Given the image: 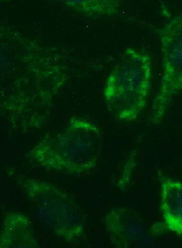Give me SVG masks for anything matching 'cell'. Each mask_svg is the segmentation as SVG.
<instances>
[{
	"mask_svg": "<svg viewBox=\"0 0 182 248\" xmlns=\"http://www.w3.org/2000/svg\"><path fill=\"white\" fill-rule=\"evenodd\" d=\"M100 155L99 132L94 124L73 120L61 133L29 152V160L46 170L80 174L92 170Z\"/></svg>",
	"mask_w": 182,
	"mask_h": 248,
	"instance_id": "1",
	"label": "cell"
},
{
	"mask_svg": "<svg viewBox=\"0 0 182 248\" xmlns=\"http://www.w3.org/2000/svg\"><path fill=\"white\" fill-rule=\"evenodd\" d=\"M152 60L146 52L128 49L108 79V108L124 122L136 120L146 106L152 83Z\"/></svg>",
	"mask_w": 182,
	"mask_h": 248,
	"instance_id": "2",
	"label": "cell"
},
{
	"mask_svg": "<svg viewBox=\"0 0 182 248\" xmlns=\"http://www.w3.org/2000/svg\"><path fill=\"white\" fill-rule=\"evenodd\" d=\"M17 182L33 205L38 218L58 238L67 243L83 238L85 224L82 211L70 196L45 180L21 177Z\"/></svg>",
	"mask_w": 182,
	"mask_h": 248,
	"instance_id": "3",
	"label": "cell"
},
{
	"mask_svg": "<svg viewBox=\"0 0 182 248\" xmlns=\"http://www.w3.org/2000/svg\"><path fill=\"white\" fill-rule=\"evenodd\" d=\"M162 73L153 99L150 123L158 125L182 93V11L168 17L159 31Z\"/></svg>",
	"mask_w": 182,
	"mask_h": 248,
	"instance_id": "4",
	"label": "cell"
},
{
	"mask_svg": "<svg viewBox=\"0 0 182 248\" xmlns=\"http://www.w3.org/2000/svg\"><path fill=\"white\" fill-rule=\"evenodd\" d=\"M108 240L117 248L154 247L156 233L142 217L127 206L114 207L103 218Z\"/></svg>",
	"mask_w": 182,
	"mask_h": 248,
	"instance_id": "5",
	"label": "cell"
},
{
	"mask_svg": "<svg viewBox=\"0 0 182 248\" xmlns=\"http://www.w3.org/2000/svg\"><path fill=\"white\" fill-rule=\"evenodd\" d=\"M161 220L153 227L157 234L169 232L182 238V181L159 172Z\"/></svg>",
	"mask_w": 182,
	"mask_h": 248,
	"instance_id": "6",
	"label": "cell"
},
{
	"mask_svg": "<svg viewBox=\"0 0 182 248\" xmlns=\"http://www.w3.org/2000/svg\"><path fill=\"white\" fill-rule=\"evenodd\" d=\"M38 246L32 224L28 217L20 213L7 215L2 224L1 248H34Z\"/></svg>",
	"mask_w": 182,
	"mask_h": 248,
	"instance_id": "7",
	"label": "cell"
}]
</instances>
